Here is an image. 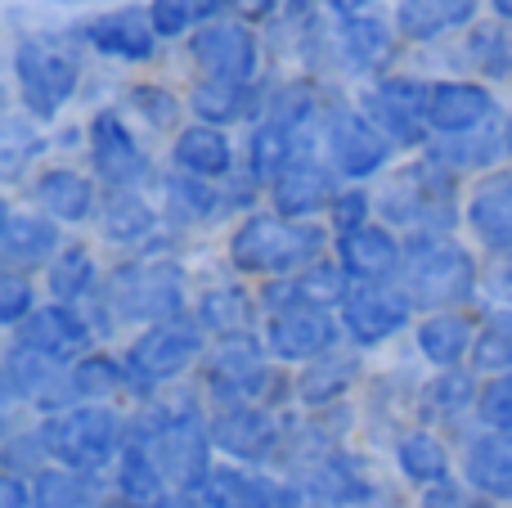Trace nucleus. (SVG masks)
<instances>
[{"instance_id":"nucleus-62","label":"nucleus","mask_w":512,"mask_h":508,"mask_svg":"<svg viewBox=\"0 0 512 508\" xmlns=\"http://www.w3.org/2000/svg\"><path fill=\"white\" fill-rule=\"evenodd\" d=\"M50 5H86V0H50Z\"/></svg>"},{"instance_id":"nucleus-31","label":"nucleus","mask_w":512,"mask_h":508,"mask_svg":"<svg viewBox=\"0 0 512 508\" xmlns=\"http://www.w3.org/2000/svg\"><path fill=\"white\" fill-rule=\"evenodd\" d=\"M499 149H504V135H499L495 126H486V131H472V135H441L427 158L441 162L445 171H468V167H486V162H495Z\"/></svg>"},{"instance_id":"nucleus-18","label":"nucleus","mask_w":512,"mask_h":508,"mask_svg":"<svg viewBox=\"0 0 512 508\" xmlns=\"http://www.w3.org/2000/svg\"><path fill=\"white\" fill-rule=\"evenodd\" d=\"M207 383H212V392L221 396V401L252 405L274 378H270V369L261 365V356H256L252 342L234 338L212 356V365H207Z\"/></svg>"},{"instance_id":"nucleus-47","label":"nucleus","mask_w":512,"mask_h":508,"mask_svg":"<svg viewBox=\"0 0 512 508\" xmlns=\"http://www.w3.org/2000/svg\"><path fill=\"white\" fill-rule=\"evenodd\" d=\"M149 18L158 36H185L203 18L212 23V9H207V0H149Z\"/></svg>"},{"instance_id":"nucleus-56","label":"nucleus","mask_w":512,"mask_h":508,"mask_svg":"<svg viewBox=\"0 0 512 508\" xmlns=\"http://www.w3.org/2000/svg\"><path fill=\"white\" fill-rule=\"evenodd\" d=\"M0 508H36V500L18 477H5V486H0Z\"/></svg>"},{"instance_id":"nucleus-16","label":"nucleus","mask_w":512,"mask_h":508,"mask_svg":"<svg viewBox=\"0 0 512 508\" xmlns=\"http://www.w3.org/2000/svg\"><path fill=\"white\" fill-rule=\"evenodd\" d=\"M333 45H337L342 68L355 72V77H373V72H382L391 59H396V32H391L382 18H373V14L337 18Z\"/></svg>"},{"instance_id":"nucleus-26","label":"nucleus","mask_w":512,"mask_h":508,"mask_svg":"<svg viewBox=\"0 0 512 508\" xmlns=\"http://www.w3.org/2000/svg\"><path fill=\"white\" fill-rule=\"evenodd\" d=\"M54 248H59L54 221H45V216H36V212H5V221H0V257L9 261V270L36 266V261H45Z\"/></svg>"},{"instance_id":"nucleus-15","label":"nucleus","mask_w":512,"mask_h":508,"mask_svg":"<svg viewBox=\"0 0 512 508\" xmlns=\"http://www.w3.org/2000/svg\"><path fill=\"white\" fill-rule=\"evenodd\" d=\"M86 41L104 59L149 63L158 54V27H153L149 9L126 5V9H113V14H99L95 23H86Z\"/></svg>"},{"instance_id":"nucleus-61","label":"nucleus","mask_w":512,"mask_h":508,"mask_svg":"<svg viewBox=\"0 0 512 508\" xmlns=\"http://www.w3.org/2000/svg\"><path fill=\"white\" fill-rule=\"evenodd\" d=\"M504 149H508V158H512V117H508V126H504Z\"/></svg>"},{"instance_id":"nucleus-17","label":"nucleus","mask_w":512,"mask_h":508,"mask_svg":"<svg viewBox=\"0 0 512 508\" xmlns=\"http://www.w3.org/2000/svg\"><path fill=\"white\" fill-rule=\"evenodd\" d=\"M18 347L36 351L45 360H72L90 347V329L72 306H45V311H32L18 329Z\"/></svg>"},{"instance_id":"nucleus-6","label":"nucleus","mask_w":512,"mask_h":508,"mask_svg":"<svg viewBox=\"0 0 512 508\" xmlns=\"http://www.w3.org/2000/svg\"><path fill=\"white\" fill-rule=\"evenodd\" d=\"M41 441L63 468L72 473H90V468H104L117 455V441H122V423L113 410H99V405H81L68 410L59 419H50L41 428Z\"/></svg>"},{"instance_id":"nucleus-38","label":"nucleus","mask_w":512,"mask_h":508,"mask_svg":"<svg viewBox=\"0 0 512 508\" xmlns=\"http://www.w3.org/2000/svg\"><path fill=\"white\" fill-rule=\"evenodd\" d=\"M167 194H171V207H176L180 221H212V216L225 212V198L216 185H207V180L198 176H171L167 180Z\"/></svg>"},{"instance_id":"nucleus-34","label":"nucleus","mask_w":512,"mask_h":508,"mask_svg":"<svg viewBox=\"0 0 512 508\" xmlns=\"http://www.w3.org/2000/svg\"><path fill=\"white\" fill-rule=\"evenodd\" d=\"M306 491L315 495L319 504H355V500H364V495H369V486L360 482V473H355L351 459L333 455V459H319V464H315Z\"/></svg>"},{"instance_id":"nucleus-24","label":"nucleus","mask_w":512,"mask_h":508,"mask_svg":"<svg viewBox=\"0 0 512 508\" xmlns=\"http://www.w3.org/2000/svg\"><path fill=\"white\" fill-rule=\"evenodd\" d=\"M171 158H176V171L198 180H216V176H230L234 167V144L221 126H185L171 144Z\"/></svg>"},{"instance_id":"nucleus-60","label":"nucleus","mask_w":512,"mask_h":508,"mask_svg":"<svg viewBox=\"0 0 512 508\" xmlns=\"http://www.w3.org/2000/svg\"><path fill=\"white\" fill-rule=\"evenodd\" d=\"M490 5H495L499 23H512V0H490Z\"/></svg>"},{"instance_id":"nucleus-11","label":"nucleus","mask_w":512,"mask_h":508,"mask_svg":"<svg viewBox=\"0 0 512 508\" xmlns=\"http://www.w3.org/2000/svg\"><path fill=\"white\" fill-rule=\"evenodd\" d=\"M499 99L477 81H432L427 90V126L436 135H472L495 126Z\"/></svg>"},{"instance_id":"nucleus-37","label":"nucleus","mask_w":512,"mask_h":508,"mask_svg":"<svg viewBox=\"0 0 512 508\" xmlns=\"http://www.w3.org/2000/svg\"><path fill=\"white\" fill-rule=\"evenodd\" d=\"M463 50H468L472 68H481L486 77H512V36L504 32V23H477Z\"/></svg>"},{"instance_id":"nucleus-40","label":"nucleus","mask_w":512,"mask_h":508,"mask_svg":"<svg viewBox=\"0 0 512 508\" xmlns=\"http://www.w3.org/2000/svg\"><path fill=\"white\" fill-rule=\"evenodd\" d=\"M400 468H405L409 482H427L441 486L445 473H450V459H445V446L427 432H414V437L400 441Z\"/></svg>"},{"instance_id":"nucleus-2","label":"nucleus","mask_w":512,"mask_h":508,"mask_svg":"<svg viewBox=\"0 0 512 508\" xmlns=\"http://www.w3.org/2000/svg\"><path fill=\"white\" fill-rule=\"evenodd\" d=\"M477 288V266L459 243L418 234L405 248V297L418 306H459Z\"/></svg>"},{"instance_id":"nucleus-43","label":"nucleus","mask_w":512,"mask_h":508,"mask_svg":"<svg viewBox=\"0 0 512 508\" xmlns=\"http://www.w3.org/2000/svg\"><path fill=\"white\" fill-rule=\"evenodd\" d=\"M472 365L486 369V374H504L512 369V315H490L481 338L472 342Z\"/></svg>"},{"instance_id":"nucleus-51","label":"nucleus","mask_w":512,"mask_h":508,"mask_svg":"<svg viewBox=\"0 0 512 508\" xmlns=\"http://www.w3.org/2000/svg\"><path fill=\"white\" fill-rule=\"evenodd\" d=\"M472 401V383L463 374H441L427 387V410L432 414H459Z\"/></svg>"},{"instance_id":"nucleus-19","label":"nucleus","mask_w":512,"mask_h":508,"mask_svg":"<svg viewBox=\"0 0 512 508\" xmlns=\"http://www.w3.org/2000/svg\"><path fill=\"white\" fill-rule=\"evenodd\" d=\"M265 338H270V351L279 360H315L333 347L337 324L315 306H292V311H274Z\"/></svg>"},{"instance_id":"nucleus-32","label":"nucleus","mask_w":512,"mask_h":508,"mask_svg":"<svg viewBox=\"0 0 512 508\" xmlns=\"http://www.w3.org/2000/svg\"><path fill=\"white\" fill-rule=\"evenodd\" d=\"M207 508H274V486L239 468H216L207 477Z\"/></svg>"},{"instance_id":"nucleus-14","label":"nucleus","mask_w":512,"mask_h":508,"mask_svg":"<svg viewBox=\"0 0 512 508\" xmlns=\"http://www.w3.org/2000/svg\"><path fill=\"white\" fill-rule=\"evenodd\" d=\"M90 158H95V171L113 189H135L140 180H149V153L135 144V135L126 131V122L117 113H95V122H90Z\"/></svg>"},{"instance_id":"nucleus-54","label":"nucleus","mask_w":512,"mask_h":508,"mask_svg":"<svg viewBox=\"0 0 512 508\" xmlns=\"http://www.w3.org/2000/svg\"><path fill=\"white\" fill-rule=\"evenodd\" d=\"M486 288L495 302H512V252H499L495 266L486 270Z\"/></svg>"},{"instance_id":"nucleus-8","label":"nucleus","mask_w":512,"mask_h":508,"mask_svg":"<svg viewBox=\"0 0 512 508\" xmlns=\"http://www.w3.org/2000/svg\"><path fill=\"white\" fill-rule=\"evenodd\" d=\"M198 351H203V324L185 320V315H176V320H167V324H153V329L131 347V356H126L131 383L149 392L153 383L176 378L180 369L194 365Z\"/></svg>"},{"instance_id":"nucleus-12","label":"nucleus","mask_w":512,"mask_h":508,"mask_svg":"<svg viewBox=\"0 0 512 508\" xmlns=\"http://www.w3.org/2000/svg\"><path fill=\"white\" fill-rule=\"evenodd\" d=\"M153 459L180 486H207V477H212V428H203L198 414H180L153 441Z\"/></svg>"},{"instance_id":"nucleus-49","label":"nucleus","mask_w":512,"mask_h":508,"mask_svg":"<svg viewBox=\"0 0 512 508\" xmlns=\"http://www.w3.org/2000/svg\"><path fill=\"white\" fill-rule=\"evenodd\" d=\"M68 378H72V392L77 396H108L122 383V369L108 356H86V360H77V369H72Z\"/></svg>"},{"instance_id":"nucleus-36","label":"nucleus","mask_w":512,"mask_h":508,"mask_svg":"<svg viewBox=\"0 0 512 508\" xmlns=\"http://www.w3.org/2000/svg\"><path fill=\"white\" fill-rule=\"evenodd\" d=\"M468 338H472V329L459 315H432L427 324H418V347H423V356L432 360V365H454V360H463Z\"/></svg>"},{"instance_id":"nucleus-10","label":"nucleus","mask_w":512,"mask_h":508,"mask_svg":"<svg viewBox=\"0 0 512 508\" xmlns=\"http://www.w3.org/2000/svg\"><path fill=\"white\" fill-rule=\"evenodd\" d=\"M189 54L212 81H243L248 86L256 77V36L252 27L230 23V18H212L198 27Z\"/></svg>"},{"instance_id":"nucleus-44","label":"nucleus","mask_w":512,"mask_h":508,"mask_svg":"<svg viewBox=\"0 0 512 508\" xmlns=\"http://www.w3.org/2000/svg\"><path fill=\"white\" fill-rule=\"evenodd\" d=\"M36 153H41L36 126L23 122V117H5V122H0V167H5V176L14 180L18 171L27 167V158H36Z\"/></svg>"},{"instance_id":"nucleus-1","label":"nucleus","mask_w":512,"mask_h":508,"mask_svg":"<svg viewBox=\"0 0 512 508\" xmlns=\"http://www.w3.org/2000/svg\"><path fill=\"white\" fill-rule=\"evenodd\" d=\"M319 252H324V230L288 216H248L230 239L234 266L248 275H292L315 266Z\"/></svg>"},{"instance_id":"nucleus-48","label":"nucleus","mask_w":512,"mask_h":508,"mask_svg":"<svg viewBox=\"0 0 512 508\" xmlns=\"http://www.w3.org/2000/svg\"><path fill=\"white\" fill-rule=\"evenodd\" d=\"M158 459L144 455V446H131L122 455V473H117V482H122V495L126 500H158Z\"/></svg>"},{"instance_id":"nucleus-42","label":"nucleus","mask_w":512,"mask_h":508,"mask_svg":"<svg viewBox=\"0 0 512 508\" xmlns=\"http://www.w3.org/2000/svg\"><path fill=\"white\" fill-rule=\"evenodd\" d=\"M90 284H95V261H90L86 248H68V252H59V257H54L50 293L59 297V302H77V297H86Z\"/></svg>"},{"instance_id":"nucleus-57","label":"nucleus","mask_w":512,"mask_h":508,"mask_svg":"<svg viewBox=\"0 0 512 508\" xmlns=\"http://www.w3.org/2000/svg\"><path fill=\"white\" fill-rule=\"evenodd\" d=\"M234 9H239L243 18H252V23H261V18H274V9H279V0H230Z\"/></svg>"},{"instance_id":"nucleus-25","label":"nucleus","mask_w":512,"mask_h":508,"mask_svg":"<svg viewBox=\"0 0 512 508\" xmlns=\"http://www.w3.org/2000/svg\"><path fill=\"white\" fill-rule=\"evenodd\" d=\"M481 0H400L396 9V27L409 41H436V36L468 27L477 18Z\"/></svg>"},{"instance_id":"nucleus-21","label":"nucleus","mask_w":512,"mask_h":508,"mask_svg":"<svg viewBox=\"0 0 512 508\" xmlns=\"http://www.w3.org/2000/svg\"><path fill=\"white\" fill-rule=\"evenodd\" d=\"M212 441L221 450H230L234 459H265L279 446V428L261 405H230V410L216 414Z\"/></svg>"},{"instance_id":"nucleus-27","label":"nucleus","mask_w":512,"mask_h":508,"mask_svg":"<svg viewBox=\"0 0 512 508\" xmlns=\"http://www.w3.org/2000/svg\"><path fill=\"white\" fill-rule=\"evenodd\" d=\"M346 293H351V288H346L342 270L315 261V266L297 270L288 284H274L270 306H279V311H292V306H315V311H324L328 302H346Z\"/></svg>"},{"instance_id":"nucleus-59","label":"nucleus","mask_w":512,"mask_h":508,"mask_svg":"<svg viewBox=\"0 0 512 508\" xmlns=\"http://www.w3.org/2000/svg\"><path fill=\"white\" fill-rule=\"evenodd\" d=\"M153 508H198V504L189 500V495H162V500L153 504Z\"/></svg>"},{"instance_id":"nucleus-4","label":"nucleus","mask_w":512,"mask_h":508,"mask_svg":"<svg viewBox=\"0 0 512 508\" xmlns=\"http://www.w3.org/2000/svg\"><path fill=\"white\" fill-rule=\"evenodd\" d=\"M382 216L396 225H423V234H445L454 225V180L441 162H414L382 189Z\"/></svg>"},{"instance_id":"nucleus-39","label":"nucleus","mask_w":512,"mask_h":508,"mask_svg":"<svg viewBox=\"0 0 512 508\" xmlns=\"http://www.w3.org/2000/svg\"><path fill=\"white\" fill-rule=\"evenodd\" d=\"M198 324H207V329L225 333V338L234 342L252 324V302L239 288H216V293H207L203 306H198Z\"/></svg>"},{"instance_id":"nucleus-20","label":"nucleus","mask_w":512,"mask_h":508,"mask_svg":"<svg viewBox=\"0 0 512 508\" xmlns=\"http://www.w3.org/2000/svg\"><path fill=\"white\" fill-rule=\"evenodd\" d=\"M270 194H274V207H279V216H288V221L319 212L324 203H337L333 171H328L324 162H315V158L288 162V167L279 171V180L270 185Z\"/></svg>"},{"instance_id":"nucleus-52","label":"nucleus","mask_w":512,"mask_h":508,"mask_svg":"<svg viewBox=\"0 0 512 508\" xmlns=\"http://www.w3.org/2000/svg\"><path fill=\"white\" fill-rule=\"evenodd\" d=\"M27 315H32V288L18 270H5V279H0V320L23 324Z\"/></svg>"},{"instance_id":"nucleus-9","label":"nucleus","mask_w":512,"mask_h":508,"mask_svg":"<svg viewBox=\"0 0 512 508\" xmlns=\"http://www.w3.org/2000/svg\"><path fill=\"white\" fill-rule=\"evenodd\" d=\"M324 140H328V158H333V167L351 180L373 176V171H382L387 158H391L387 135H382L360 108H346V104H337L333 113H328Z\"/></svg>"},{"instance_id":"nucleus-22","label":"nucleus","mask_w":512,"mask_h":508,"mask_svg":"<svg viewBox=\"0 0 512 508\" xmlns=\"http://www.w3.org/2000/svg\"><path fill=\"white\" fill-rule=\"evenodd\" d=\"M400 261H405V252L378 225H360V230L342 234V270L355 275L360 284H382L387 275L400 270Z\"/></svg>"},{"instance_id":"nucleus-28","label":"nucleus","mask_w":512,"mask_h":508,"mask_svg":"<svg viewBox=\"0 0 512 508\" xmlns=\"http://www.w3.org/2000/svg\"><path fill=\"white\" fill-rule=\"evenodd\" d=\"M36 203L54 216V221H86L90 207H95V189L86 176L68 167H54L36 180Z\"/></svg>"},{"instance_id":"nucleus-3","label":"nucleus","mask_w":512,"mask_h":508,"mask_svg":"<svg viewBox=\"0 0 512 508\" xmlns=\"http://www.w3.org/2000/svg\"><path fill=\"white\" fill-rule=\"evenodd\" d=\"M14 77L27 113L36 122H50L77 90V54L59 36H23L14 50Z\"/></svg>"},{"instance_id":"nucleus-58","label":"nucleus","mask_w":512,"mask_h":508,"mask_svg":"<svg viewBox=\"0 0 512 508\" xmlns=\"http://www.w3.org/2000/svg\"><path fill=\"white\" fill-rule=\"evenodd\" d=\"M328 5H333L342 18H351V14H364L369 5H378V0H328Z\"/></svg>"},{"instance_id":"nucleus-7","label":"nucleus","mask_w":512,"mask_h":508,"mask_svg":"<svg viewBox=\"0 0 512 508\" xmlns=\"http://www.w3.org/2000/svg\"><path fill=\"white\" fill-rule=\"evenodd\" d=\"M427 90L432 86L414 77H382L378 86L360 95V108L396 149H409V144H423L432 131L427 126Z\"/></svg>"},{"instance_id":"nucleus-46","label":"nucleus","mask_w":512,"mask_h":508,"mask_svg":"<svg viewBox=\"0 0 512 508\" xmlns=\"http://www.w3.org/2000/svg\"><path fill=\"white\" fill-rule=\"evenodd\" d=\"M126 104H131L149 126H158V131L180 122V99L171 95L167 86H158V81H140V86H131L126 90Z\"/></svg>"},{"instance_id":"nucleus-29","label":"nucleus","mask_w":512,"mask_h":508,"mask_svg":"<svg viewBox=\"0 0 512 508\" xmlns=\"http://www.w3.org/2000/svg\"><path fill=\"white\" fill-rule=\"evenodd\" d=\"M468 482L477 491L512 500V441L508 437H481L468 450Z\"/></svg>"},{"instance_id":"nucleus-33","label":"nucleus","mask_w":512,"mask_h":508,"mask_svg":"<svg viewBox=\"0 0 512 508\" xmlns=\"http://www.w3.org/2000/svg\"><path fill=\"white\" fill-rule=\"evenodd\" d=\"M153 207L144 198H135L131 189H117L104 203V239L113 243H140L144 234H153Z\"/></svg>"},{"instance_id":"nucleus-5","label":"nucleus","mask_w":512,"mask_h":508,"mask_svg":"<svg viewBox=\"0 0 512 508\" xmlns=\"http://www.w3.org/2000/svg\"><path fill=\"white\" fill-rule=\"evenodd\" d=\"M108 302L122 320L167 324L176 320L180 302H185V270L176 261H131V266L113 270Z\"/></svg>"},{"instance_id":"nucleus-35","label":"nucleus","mask_w":512,"mask_h":508,"mask_svg":"<svg viewBox=\"0 0 512 508\" xmlns=\"http://www.w3.org/2000/svg\"><path fill=\"white\" fill-rule=\"evenodd\" d=\"M355 374H360V365H355L351 356H328V360H315V365L301 374L297 383V396L306 405H328L337 401V396L346 392V387L355 383Z\"/></svg>"},{"instance_id":"nucleus-30","label":"nucleus","mask_w":512,"mask_h":508,"mask_svg":"<svg viewBox=\"0 0 512 508\" xmlns=\"http://www.w3.org/2000/svg\"><path fill=\"white\" fill-rule=\"evenodd\" d=\"M189 108L203 117L207 126H225V122H239V117L252 113V86L243 81H198L194 95H189Z\"/></svg>"},{"instance_id":"nucleus-23","label":"nucleus","mask_w":512,"mask_h":508,"mask_svg":"<svg viewBox=\"0 0 512 508\" xmlns=\"http://www.w3.org/2000/svg\"><path fill=\"white\" fill-rule=\"evenodd\" d=\"M468 225L495 252H512V176H486L472 189Z\"/></svg>"},{"instance_id":"nucleus-41","label":"nucleus","mask_w":512,"mask_h":508,"mask_svg":"<svg viewBox=\"0 0 512 508\" xmlns=\"http://www.w3.org/2000/svg\"><path fill=\"white\" fill-rule=\"evenodd\" d=\"M50 365H54V360L36 356V351H27V347H14V351H9V360H5V387H9V396H32V401H41L45 387L59 378Z\"/></svg>"},{"instance_id":"nucleus-53","label":"nucleus","mask_w":512,"mask_h":508,"mask_svg":"<svg viewBox=\"0 0 512 508\" xmlns=\"http://www.w3.org/2000/svg\"><path fill=\"white\" fill-rule=\"evenodd\" d=\"M364 212H369V198H364V194H337L333 225L342 234H351V230H360V225H364Z\"/></svg>"},{"instance_id":"nucleus-50","label":"nucleus","mask_w":512,"mask_h":508,"mask_svg":"<svg viewBox=\"0 0 512 508\" xmlns=\"http://www.w3.org/2000/svg\"><path fill=\"white\" fill-rule=\"evenodd\" d=\"M477 414H481V423H486V428L512 432V374L495 378V383L477 396Z\"/></svg>"},{"instance_id":"nucleus-45","label":"nucleus","mask_w":512,"mask_h":508,"mask_svg":"<svg viewBox=\"0 0 512 508\" xmlns=\"http://www.w3.org/2000/svg\"><path fill=\"white\" fill-rule=\"evenodd\" d=\"M32 500H36V508H86L90 491L77 473H59V468H50V473H41L32 482Z\"/></svg>"},{"instance_id":"nucleus-55","label":"nucleus","mask_w":512,"mask_h":508,"mask_svg":"<svg viewBox=\"0 0 512 508\" xmlns=\"http://www.w3.org/2000/svg\"><path fill=\"white\" fill-rule=\"evenodd\" d=\"M423 508H477V504H472V495L463 491V486L441 482V486H432V491L423 495Z\"/></svg>"},{"instance_id":"nucleus-13","label":"nucleus","mask_w":512,"mask_h":508,"mask_svg":"<svg viewBox=\"0 0 512 508\" xmlns=\"http://www.w3.org/2000/svg\"><path fill=\"white\" fill-rule=\"evenodd\" d=\"M409 306L414 302L405 293H391L382 284H355L342 302V324L360 347H378L409 324Z\"/></svg>"}]
</instances>
